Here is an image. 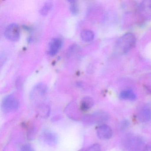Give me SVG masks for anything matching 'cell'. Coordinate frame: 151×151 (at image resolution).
<instances>
[{"label":"cell","mask_w":151,"mask_h":151,"mask_svg":"<svg viewBox=\"0 0 151 151\" xmlns=\"http://www.w3.org/2000/svg\"><path fill=\"white\" fill-rule=\"evenodd\" d=\"M123 145L127 151H144L145 146L142 138L133 135L127 136L124 139Z\"/></svg>","instance_id":"obj_1"},{"label":"cell","mask_w":151,"mask_h":151,"mask_svg":"<svg viewBox=\"0 0 151 151\" xmlns=\"http://www.w3.org/2000/svg\"><path fill=\"white\" fill-rule=\"evenodd\" d=\"M136 42V37L134 34L126 33L118 40L116 47L119 51L125 53L135 46Z\"/></svg>","instance_id":"obj_2"},{"label":"cell","mask_w":151,"mask_h":151,"mask_svg":"<svg viewBox=\"0 0 151 151\" xmlns=\"http://www.w3.org/2000/svg\"><path fill=\"white\" fill-rule=\"evenodd\" d=\"M109 119L107 113L104 111H99L89 115L85 118V122L88 124L102 123L106 122Z\"/></svg>","instance_id":"obj_3"},{"label":"cell","mask_w":151,"mask_h":151,"mask_svg":"<svg viewBox=\"0 0 151 151\" xmlns=\"http://www.w3.org/2000/svg\"><path fill=\"white\" fill-rule=\"evenodd\" d=\"M19 102L14 96L9 95L4 98L2 101V108L6 112H11L18 109Z\"/></svg>","instance_id":"obj_4"},{"label":"cell","mask_w":151,"mask_h":151,"mask_svg":"<svg viewBox=\"0 0 151 151\" xmlns=\"http://www.w3.org/2000/svg\"><path fill=\"white\" fill-rule=\"evenodd\" d=\"M4 34L6 38L10 41H18L20 37V28L16 24H10L6 29Z\"/></svg>","instance_id":"obj_5"},{"label":"cell","mask_w":151,"mask_h":151,"mask_svg":"<svg viewBox=\"0 0 151 151\" xmlns=\"http://www.w3.org/2000/svg\"><path fill=\"white\" fill-rule=\"evenodd\" d=\"M97 134L100 139H108L113 136V131L108 125L103 124L100 125L97 128Z\"/></svg>","instance_id":"obj_6"},{"label":"cell","mask_w":151,"mask_h":151,"mask_svg":"<svg viewBox=\"0 0 151 151\" xmlns=\"http://www.w3.org/2000/svg\"><path fill=\"white\" fill-rule=\"evenodd\" d=\"M62 43L60 39L58 38L52 39L48 45V53L51 55H56L61 47Z\"/></svg>","instance_id":"obj_7"},{"label":"cell","mask_w":151,"mask_h":151,"mask_svg":"<svg viewBox=\"0 0 151 151\" xmlns=\"http://www.w3.org/2000/svg\"><path fill=\"white\" fill-rule=\"evenodd\" d=\"M138 118L142 123L150 122L151 120V109L147 107L141 109L138 114Z\"/></svg>","instance_id":"obj_8"},{"label":"cell","mask_w":151,"mask_h":151,"mask_svg":"<svg viewBox=\"0 0 151 151\" xmlns=\"http://www.w3.org/2000/svg\"><path fill=\"white\" fill-rule=\"evenodd\" d=\"M94 105V100L91 97L87 96L83 98L81 101V109L83 111H86L91 109Z\"/></svg>","instance_id":"obj_9"},{"label":"cell","mask_w":151,"mask_h":151,"mask_svg":"<svg viewBox=\"0 0 151 151\" xmlns=\"http://www.w3.org/2000/svg\"><path fill=\"white\" fill-rule=\"evenodd\" d=\"M43 139L44 141L49 144V145H54L57 142V136L55 133L50 132H46L43 135Z\"/></svg>","instance_id":"obj_10"},{"label":"cell","mask_w":151,"mask_h":151,"mask_svg":"<svg viewBox=\"0 0 151 151\" xmlns=\"http://www.w3.org/2000/svg\"><path fill=\"white\" fill-rule=\"evenodd\" d=\"M81 39L84 42H89L92 41L94 37L93 32L89 29H84L80 33Z\"/></svg>","instance_id":"obj_11"},{"label":"cell","mask_w":151,"mask_h":151,"mask_svg":"<svg viewBox=\"0 0 151 151\" xmlns=\"http://www.w3.org/2000/svg\"><path fill=\"white\" fill-rule=\"evenodd\" d=\"M120 97L122 99L133 101L136 99V95L132 90L127 89L122 91L120 93Z\"/></svg>","instance_id":"obj_12"},{"label":"cell","mask_w":151,"mask_h":151,"mask_svg":"<svg viewBox=\"0 0 151 151\" xmlns=\"http://www.w3.org/2000/svg\"><path fill=\"white\" fill-rule=\"evenodd\" d=\"M53 4L52 1H48L46 2L40 10V14L43 16L47 15L52 8Z\"/></svg>","instance_id":"obj_13"},{"label":"cell","mask_w":151,"mask_h":151,"mask_svg":"<svg viewBox=\"0 0 151 151\" xmlns=\"http://www.w3.org/2000/svg\"><path fill=\"white\" fill-rule=\"evenodd\" d=\"M70 10L73 14L76 15L78 13V8L75 1H70Z\"/></svg>","instance_id":"obj_14"},{"label":"cell","mask_w":151,"mask_h":151,"mask_svg":"<svg viewBox=\"0 0 151 151\" xmlns=\"http://www.w3.org/2000/svg\"><path fill=\"white\" fill-rule=\"evenodd\" d=\"M86 151H101V147L99 144H93L89 147Z\"/></svg>","instance_id":"obj_15"},{"label":"cell","mask_w":151,"mask_h":151,"mask_svg":"<svg viewBox=\"0 0 151 151\" xmlns=\"http://www.w3.org/2000/svg\"><path fill=\"white\" fill-rule=\"evenodd\" d=\"M21 151H35L32 147L29 145H25L22 146Z\"/></svg>","instance_id":"obj_16"},{"label":"cell","mask_w":151,"mask_h":151,"mask_svg":"<svg viewBox=\"0 0 151 151\" xmlns=\"http://www.w3.org/2000/svg\"><path fill=\"white\" fill-rule=\"evenodd\" d=\"M143 151H151V142L145 146Z\"/></svg>","instance_id":"obj_17"}]
</instances>
